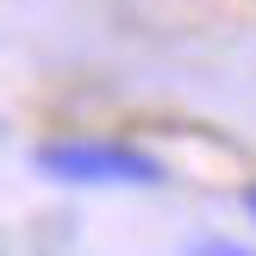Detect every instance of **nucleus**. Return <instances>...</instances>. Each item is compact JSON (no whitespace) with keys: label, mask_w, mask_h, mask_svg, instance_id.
Masks as SVG:
<instances>
[{"label":"nucleus","mask_w":256,"mask_h":256,"mask_svg":"<svg viewBox=\"0 0 256 256\" xmlns=\"http://www.w3.org/2000/svg\"><path fill=\"white\" fill-rule=\"evenodd\" d=\"M32 169L69 188H162L169 182V169L150 150L119 144V138H50L32 150Z\"/></svg>","instance_id":"f257e3e1"},{"label":"nucleus","mask_w":256,"mask_h":256,"mask_svg":"<svg viewBox=\"0 0 256 256\" xmlns=\"http://www.w3.org/2000/svg\"><path fill=\"white\" fill-rule=\"evenodd\" d=\"M188 256H256L250 244H232V238H194Z\"/></svg>","instance_id":"f03ea898"},{"label":"nucleus","mask_w":256,"mask_h":256,"mask_svg":"<svg viewBox=\"0 0 256 256\" xmlns=\"http://www.w3.org/2000/svg\"><path fill=\"white\" fill-rule=\"evenodd\" d=\"M244 212H250V219H256V188H244Z\"/></svg>","instance_id":"7ed1b4c3"}]
</instances>
